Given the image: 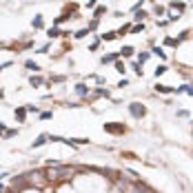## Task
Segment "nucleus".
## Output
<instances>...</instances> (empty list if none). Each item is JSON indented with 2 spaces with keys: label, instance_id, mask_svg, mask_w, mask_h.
<instances>
[{
  "label": "nucleus",
  "instance_id": "obj_1",
  "mask_svg": "<svg viewBox=\"0 0 193 193\" xmlns=\"http://www.w3.org/2000/svg\"><path fill=\"white\" fill-rule=\"evenodd\" d=\"M49 178L51 180H62V178H71L74 175V169L71 166H58V164H53V166H49Z\"/></svg>",
  "mask_w": 193,
  "mask_h": 193
},
{
  "label": "nucleus",
  "instance_id": "obj_4",
  "mask_svg": "<svg viewBox=\"0 0 193 193\" xmlns=\"http://www.w3.org/2000/svg\"><path fill=\"white\" fill-rule=\"evenodd\" d=\"M104 131H109V133H122L124 127L122 124H104Z\"/></svg>",
  "mask_w": 193,
  "mask_h": 193
},
{
  "label": "nucleus",
  "instance_id": "obj_23",
  "mask_svg": "<svg viewBox=\"0 0 193 193\" xmlns=\"http://www.w3.org/2000/svg\"><path fill=\"white\" fill-rule=\"evenodd\" d=\"M182 89H184L186 93H191V95H193V84H189V87H182Z\"/></svg>",
  "mask_w": 193,
  "mask_h": 193
},
{
  "label": "nucleus",
  "instance_id": "obj_9",
  "mask_svg": "<svg viewBox=\"0 0 193 193\" xmlns=\"http://www.w3.org/2000/svg\"><path fill=\"white\" fill-rule=\"evenodd\" d=\"M33 27H36V29L42 27V16H36V18H33Z\"/></svg>",
  "mask_w": 193,
  "mask_h": 193
},
{
  "label": "nucleus",
  "instance_id": "obj_8",
  "mask_svg": "<svg viewBox=\"0 0 193 193\" xmlns=\"http://www.w3.org/2000/svg\"><path fill=\"white\" fill-rule=\"evenodd\" d=\"M122 56H133V47H122Z\"/></svg>",
  "mask_w": 193,
  "mask_h": 193
},
{
  "label": "nucleus",
  "instance_id": "obj_18",
  "mask_svg": "<svg viewBox=\"0 0 193 193\" xmlns=\"http://www.w3.org/2000/svg\"><path fill=\"white\" fill-rule=\"evenodd\" d=\"M104 11H107V9H104V7H98V9H95V16H98V18H100V16H102V13H104Z\"/></svg>",
  "mask_w": 193,
  "mask_h": 193
},
{
  "label": "nucleus",
  "instance_id": "obj_13",
  "mask_svg": "<svg viewBox=\"0 0 193 193\" xmlns=\"http://www.w3.org/2000/svg\"><path fill=\"white\" fill-rule=\"evenodd\" d=\"M58 36H60V31H58L56 27H53V29H49V38H58Z\"/></svg>",
  "mask_w": 193,
  "mask_h": 193
},
{
  "label": "nucleus",
  "instance_id": "obj_2",
  "mask_svg": "<svg viewBox=\"0 0 193 193\" xmlns=\"http://www.w3.org/2000/svg\"><path fill=\"white\" fill-rule=\"evenodd\" d=\"M129 111H131V115H133V118H142L144 113H147V109H144L142 104H138V102H133V104L129 107Z\"/></svg>",
  "mask_w": 193,
  "mask_h": 193
},
{
  "label": "nucleus",
  "instance_id": "obj_21",
  "mask_svg": "<svg viewBox=\"0 0 193 193\" xmlns=\"http://www.w3.org/2000/svg\"><path fill=\"white\" fill-rule=\"evenodd\" d=\"M102 38H104V40H113V38H115V33H104Z\"/></svg>",
  "mask_w": 193,
  "mask_h": 193
},
{
  "label": "nucleus",
  "instance_id": "obj_17",
  "mask_svg": "<svg viewBox=\"0 0 193 193\" xmlns=\"http://www.w3.org/2000/svg\"><path fill=\"white\" fill-rule=\"evenodd\" d=\"M87 33H89V29H82V31H78V33H76V38H84Z\"/></svg>",
  "mask_w": 193,
  "mask_h": 193
},
{
  "label": "nucleus",
  "instance_id": "obj_19",
  "mask_svg": "<svg viewBox=\"0 0 193 193\" xmlns=\"http://www.w3.org/2000/svg\"><path fill=\"white\" fill-rule=\"evenodd\" d=\"M149 60V53H140V62H147Z\"/></svg>",
  "mask_w": 193,
  "mask_h": 193
},
{
  "label": "nucleus",
  "instance_id": "obj_3",
  "mask_svg": "<svg viewBox=\"0 0 193 193\" xmlns=\"http://www.w3.org/2000/svg\"><path fill=\"white\" fill-rule=\"evenodd\" d=\"M40 175H42V173H38V171H36V173H29V175H27V180H29L31 184H36V186H42V184H44V178H40Z\"/></svg>",
  "mask_w": 193,
  "mask_h": 193
},
{
  "label": "nucleus",
  "instance_id": "obj_11",
  "mask_svg": "<svg viewBox=\"0 0 193 193\" xmlns=\"http://www.w3.org/2000/svg\"><path fill=\"white\" fill-rule=\"evenodd\" d=\"M27 69H29V71H38L40 67H38L36 62H31V60H29V62H27Z\"/></svg>",
  "mask_w": 193,
  "mask_h": 193
},
{
  "label": "nucleus",
  "instance_id": "obj_12",
  "mask_svg": "<svg viewBox=\"0 0 193 193\" xmlns=\"http://www.w3.org/2000/svg\"><path fill=\"white\" fill-rule=\"evenodd\" d=\"M155 89H158V91H162V93H171V89H169V87H164V84H158Z\"/></svg>",
  "mask_w": 193,
  "mask_h": 193
},
{
  "label": "nucleus",
  "instance_id": "obj_22",
  "mask_svg": "<svg viewBox=\"0 0 193 193\" xmlns=\"http://www.w3.org/2000/svg\"><path fill=\"white\" fill-rule=\"evenodd\" d=\"M153 53H155V56H160V58H164V51H162V49H153Z\"/></svg>",
  "mask_w": 193,
  "mask_h": 193
},
{
  "label": "nucleus",
  "instance_id": "obj_16",
  "mask_svg": "<svg viewBox=\"0 0 193 193\" xmlns=\"http://www.w3.org/2000/svg\"><path fill=\"white\" fill-rule=\"evenodd\" d=\"M38 84H42V78H31V87H38Z\"/></svg>",
  "mask_w": 193,
  "mask_h": 193
},
{
  "label": "nucleus",
  "instance_id": "obj_15",
  "mask_svg": "<svg viewBox=\"0 0 193 193\" xmlns=\"http://www.w3.org/2000/svg\"><path fill=\"white\" fill-rule=\"evenodd\" d=\"M164 71H166V67H164V64H162V67H158V69H155V78H158V76H162Z\"/></svg>",
  "mask_w": 193,
  "mask_h": 193
},
{
  "label": "nucleus",
  "instance_id": "obj_7",
  "mask_svg": "<svg viewBox=\"0 0 193 193\" xmlns=\"http://www.w3.org/2000/svg\"><path fill=\"white\" fill-rule=\"evenodd\" d=\"M76 91H78V95H89V87H84V84H78Z\"/></svg>",
  "mask_w": 193,
  "mask_h": 193
},
{
  "label": "nucleus",
  "instance_id": "obj_6",
  "mask_svg": "<svg viewBox=\"0 0 193 193\" xmlns=\"http://www.w3.org/2000/svg\"><path fill=\"white\" fill-rule=\"evenodd\" d=\"M27 115V109H16V118H18V122H22Z\"/></svg>",
  "mask_w": 193,
  "mask_h": 193
},
{
  "label": "nucleus",
  "instance_id": "obj_20",
  "mask_svg": "<svg viewBox=\"0 0 193 193\" xmlns=\"http://www.w3.org/2000/svg\"><path fill=\"white\" fill-rule=\"evenodd\" d=\"M144 16H147V13H144V11H138V16H133V18H135V20H142Z\"/></svg>",
  "mask_w": 193,
  "mask_h": 193
},
{
  "label": "nucleus",
  "instance_id": "obj_14",
  "mask_svg": "<svg viewBox=\"0 0 193 193\" xmlns=\"http://www.w3.org/2000/svg\"><path fill=\"white\" fill-rule=\"evenodd\" d=\"M164 44H169V47H175V44H178V40H173V38H166V40H164Z\"/></svg>",
  "mask_w": 193,
  "mask_h": 193
},
{
  "label": "nucleus",
  "instance_id": "obj_5",
  "mask_svg": "<svg viewBox=\"0 0 193 193\" xmlns=\"http://www.w3.org/2000/svg\"><path fill=\"white\" fill-rule=\"evenodd\" d=\"M47 140H49V135H47V133H42V135H40V138L33 142V149H36V147H42V144H44Z\"/></svg>",
  "mask_w": 193,
  "mask_h": 193
},
{
  "label": "nucleus",
  "instance_id": "obj_10",
  "mask_svg": "<svg viewBox=\"0 0 193 193\" xmlns=\"http://www.w3.org/2000/svg\"><path fill=\"white\" fill-rule=\"evenodd\" d=\"M115 58H118V53H109V56H104V58H102V62H113Z\"/></svg>",
  "mask_w": 193,
  "mask_h": 193
}]
</instances>
